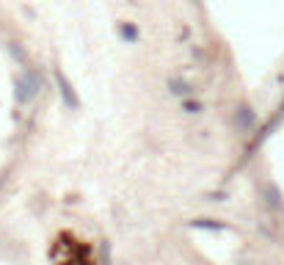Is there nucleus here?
<instances>
[{
	"label": "nucleus",
	"instance_id": "1",
	"mask_svg": "<svg viewBox=\"0 0 284 265\" xmlns=\"http://www.w3.org/2000/svg\"><path fill=\"white\" fill-rule=\"evenodd\" d=\"M122 36H125V39H130V42H132V39H138V31L132 28V25H122Z\"/></svg>",
	"mask_w": 284,
	"mask_h": 265
}]
</instances>
